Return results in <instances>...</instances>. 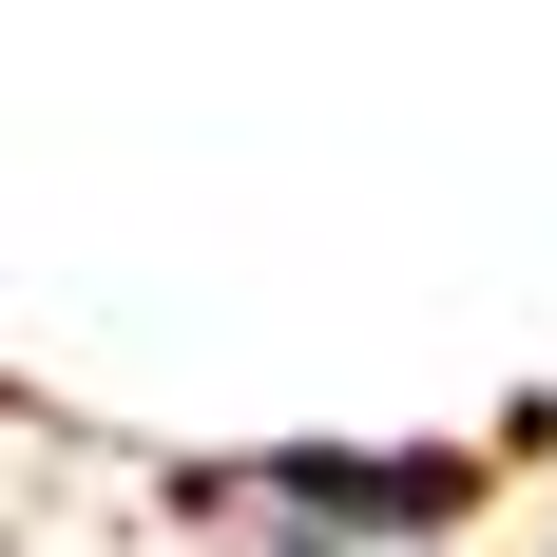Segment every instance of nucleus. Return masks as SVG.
I'll use <instances>...</instances> for the list:
<instances>
[{
    "instance_id": "1",
    "label": "nucleus",
    "mask_w": 557,
    "mask_h": 557,
    "mask_svg": "<svg viewBox=\"0 0 557 557\" xmlns=\"http://www.w3.org/2000/svg\"><path fill=\"white\" fill-rule=\"evenodd\" d=\"M231 500L270 519V539H423V519L481 500V461L461 443H423V461H250Z\"/></svg>"
},
{
    "instance_id": "2",
    "label": "nucleus",
    "mask_w": 557,
    "mask_h": 557,
    "mask_svg": "<svg viewBox=\"0 0 557 557\" xmlns=\"http://www.w3.org/2000/svg\"><path fill=\"white\" fill-rule=\"evenodd\" d=\"M539 557H557V539H539Z\"/></svg>"
}]
</instances>
